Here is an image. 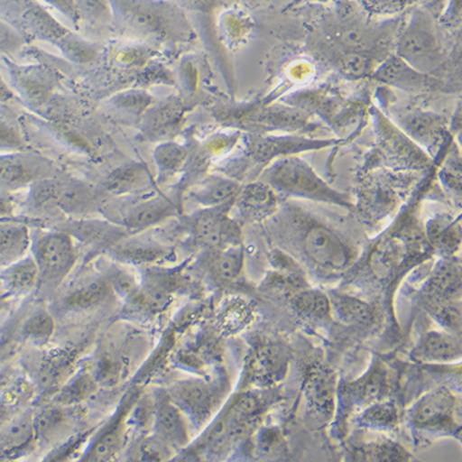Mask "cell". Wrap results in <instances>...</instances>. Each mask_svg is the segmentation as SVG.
Segmentation results:
<instances>
[{
    "label": "cell",
    "instance_id": "obj_41",
    "mask_svg": "<svg viewBox=\"0 0 462 462\" xmlns=\"http://www.w3.org/2000/svg\"><path fill=\"white\" fill-rule=\"evenodd\" d=\"M430 238L438 248L454 251L457 243H460V225L455 228L453 222L434 221L430 226Z\"/></svg>",
    "mask_w": 462,
    "mask_h": 462
},
{
    "label": "cell",
    "instance_id": "obj_48",
    "mask_svg": "<svg viewBox=\"0 0 462 462\" xmlns=\"http://www.w3.org/2000/svg\"><path fill=\"white\" fill-rule=\"evenodd\" d=\"M79 16L87 15V18L93 20L103 19L107 15L106 0H73Z\"/></svg>",
    "mask_w": 462,
    "mask_h": 462
},
{
    "label": "cell",
    "instance_id": "obj_53",
    "mask_svg": "<svg viewBox=\"0 0 462 462\" xmlns=\"http://www.w3.org/2000/svg\"><path fill=\"white\" fill-rule=\"evenodd\" d=\"M10 96H12V94H10L8 88H6L5 83L2 82V79H0V103L9 99Z\"/></svg>",
    "mask_w": 462,
    "mask_h": 462
},
{
    "label": "cell",
    "instance_id": "obj_5",
    "mask_svg": "<svg viewBox=\"0 0 462 462\" xmlns=\"http://www.w3.org/2000/svg\"><path fill=\"white\" fill-rule=\"evenodd\" d=\"M30 201L40 210L57 208L67 214L82 215L96 208L97 194L89 185L80 181L45 178L32 184Z\"/></svg>",
    "mask_w": 462,
    "mask_h": 462
},
{
    "label": "cell",
    "instance_id": "obj_6",
    "mask_svg": "<svg viewBox=\"0 0 462 462\" xmlns=\"http://www.w3.org/2000/svg\"><path fill=\"white\" fill-rule=\"evenodd\" d=\"M303 252L310 262L326 273L342 272L352 261V253L333 229L320 222L306 224L302 232Z\"/></svg>",
    "mask_w": 462,
    "mask_h": 462
},
{
    "label": "cell",
    "instance_id": "obj_38",
    "mask_svg": "<svg viewBox=\"0 0 462 462\" xmlns=\"http://www.w3.org/2000/svg\"><path fill=\"white\" fill-rule=\"evenodd\" d=\"M96 391L97 381L89 374H80L79 377L70 381L60 391L56 401L57 403L63 404V406H69V404L79 403L80 401L88 399Z\"/></svg>",
    "mask_w": 462,
    "mask_h": 462
},
{
    "label": "cell",
    "instance_id": "obj_50",
    "mask_svg": "<svg viewBox=\"0 0 462 462\" xmlns=\"http://www.w3.org/2000/svg\"><path fill=\"white\" fill-rule=\"evenodd\" d=\"M23 148L18 134L8 125L0 123V153L20 151Z\"/></svg>",
    "mask_w": 462,
    "mask_h": 462
},
{
    "label": "cell",
    "instance_id": "obj_10",
    "mask_svg": "<svg viewBox=\"0 0 462 462\" xmlns=\"http://www.w3.org/2000/svg\"><path fill=\"white\" fill-rule=\"evenodd\" d=\"M373 79L381 83L389 84L391 87L413 93L438 90L444 86V82L440 79L414 69L396 55L381 62L374 72Z\"/></svg>",
    "mask_w": 462,
    "mask_h": 462
},
{
    "label": "cell",
    "instance_id": "obj_13",
    "mask_svg": "<svg viewBox=\"0 0 462 462\" xmlns=\"http://www.w3.org/2000/svg\"><path fill=\"white\" fill-rule=\"evenodd\" d=\"M335 141L311 140L303 137H259L253 136L249 141V153L255 161L268 167L278 158L293 156L310 150H319L330 146Z\"/></svg>",
    "mask_w": 462,
    "mask_h": 462
},
{
    "label": "cell",
    "instance_id": "obj_35",
    "mask_svg": "<svg viewBox=\"0 0 462 462\" xmlns=\"http://www.w3.org/2000/svg\"><path fill=\"white\" fill-rule=\"evenodd\" d=\"M354 458L359 461H407L410 454L399 444L390 440L374 441L357 447Z\"/></svg>",
    "mask_w": 462,
    "mask_h": 462
},
{
    "label": "cell",
    "instance_id": "obj_19",
    "mask_svg": "<svg viewBox=\"0 0 462 462\" xmlns=\"http://www.w3.org/2000/svg\"><path fill=\"white\" fill-rule=\"evenodd\" d=\"M288 356L275 344H265L256 349L251 363V377L255 383L272 384L284 377L288 370Z\"/></svg>",
    "mask_w": 462,
    "mask_h": 462
},
{
    "label": "cell",
    "instance_id": "obj_29",
    "mask_svg": "<svg viewBox=\"0 0 462 462\" xmlns=\"http://www.w3.org/2000/svg\"><path fill=\"white\" fill-rule=\"evenodd\" d=\"M32 245L29 229L23 225L0 224V259L10 263L25 256Z\"/></svg>",
    "mask_w": 462,
    "mask_h": 462
},
{
    "label": "cell",
    "instance_id": "obj_16",
    "mask_svg": "<svg viewBox=\"0 0 462 462\" xmlns=\"http://www.w3.org/2000/svg\"><path fill=\"white\" fill-rule=\"evenodd\" d=\"M173 402L194 420H204L210 416L216 403L214 387L200 381H190L173 387L170 394Z\"/></svg>",
    "mask_w": 462,
    "mask_h": 462
},
{
    "label": "cell",
    "instance_id": "obj_17",
    "mask_svg": "<svg viewBox=\"0 0 462 462\" xmlns=\"http://www.w3.org/2000/svg\"><path fill=\"white\" fill-rule=\"evenodd\" d=\"M0 282L6 295L22 298L39 286L40 273L32 255H25L10 263L0 274Z\"/></svg>",
    "mask_w": 462,
    "mask_h": 462
},
{
    "label": "cell",
    "instance_id": "obj_47",
    "mask_svg": "<svg viewBox=\"0 0 462 462\" xmlns=\"http://www.w3.org/2000/svg\"><path fill=\"white\" fill-rule=\"evenodd\" d=\"M162 253L158 247L151 245H127L120 251V256L131 262H152L160 258Z\"/></svg>",
    "mask_w": 462,
    "mask_h": 462
},
{
    "label": "cell",
    "instance_id": "obj_25",
    "mask_svg": "<svg viewBox=\"0 0 462 462\" xmlns=\"http://www.w3.org/2000/svg\"><path fill=\"white\" fill-rule=\"evenodd\" d=\"M407 256V245L402 238L387 239L377 245L370 256V268L379 279H389L399 271Z\"/></svg>",
    "mask_w": 462,
    "mask_h": 462
},
{
    "label": "cell",
    "instance_id": "obj_49",
    "mask_svg": "<svg viewBox=\"0 0 462 462\" xmlns=\"http://www.w3.org/2000/svg\"><path fill=\"white\" fill-rule=\"evenodd\" d=\"M22 35L8 23L0 20V52H13L23 46Z\"/></svg>",
    "mask_w": 462,
    "mask_h": 462
},
{
    "label": "cell",
    "instance_id": "obj_14",
    "mask_svg": "<svg viewBox=\"0 0 462 462\" xmlns=\"http://www.w3.org/2000/svg\"><path fill=\"white\" fill-rule=\"evenodd\" d=\"M154 437L163 441L171 450L184 448L189 443L183 411L167 393L157 396L154 403Z\"/></svg>",
    "mask_w": 462,
    "mask_h": 462
},
{
    "label": "cell",
    "instance_id": "obj_22",
    "mask_svg": "<svg viewBox=\"0 0 462 462\" xmlns=\"http://www.w3.org/2000/svg\"><path fill=\"white\" fill-rule=\"evenodd\" d=\"M335 374L327 369H316L306 383V396L313 410L322 416H330L336 403Z\"/></svg>",
    "mask_w": 462,
    "mask_h": 462
},
{
    "label": "cell",
    "instance_id": "obj_54",
    "mask_svg": "<svg viewBox=\"0 0 462 462\" xmlns=\"http://www.w3.org/2000/svg\"><path fill=\"white\" fill-rule=\"evenodd\" d=\"M312 2H316V3H328L329 0H312Z\"/></svg>",
    "mask_w": 462,
    "mask_h": 462
},
{
    "label": "cell",
    "instance_id": "obj_23",
    "mask_svg": "<svg viewBox=\"0 0 462 462\" xmlns=\"http://www.w3.org/2000/svg\"><path fill=\"white\" fill-rule=\"evenodd\" d=\"M241 187L237 181L222 177H210L192 191V199L207 208L226 207L238 197Z\"/></svg>",
    "mask_w": 462,
    "mask_h": 462
},
{
    "label": "cell",
    "instance_id": "obj_46",
    "mask_svg": "<svg viewBox=\"0 0 462 462\" xmlns=\"http://www.w3.org/2000/svg\"><path fill=\"white\" fill-rule=\"evenodd\" d=\"M258 447L266 455H275L284 447L282 435L276 428H265L259 431Z\"/></svg>",
    "mask_w": 462,
    "mask_h": 462
},
{
    "label": "cell",
    "instance_id": "obj_30",
    "mask_svg": "<svg viewBox=\"0 0 462 462\" xmlns=\"http://www.w3.org/2000/svg\"><path fill=\"white\" fill-rule=\"evenodd\" d=\"M386 384L384 371L376 366L356 383L348 384L346 394L357 404L375 403L383 397Z\"/></svg>",
    "mask_w": 462,
    "mask_h": 462
},
{
    "label": "cell",
    "instance_id": "obj_44",
    "mask_svg": "<svg viewBox=\"0 0 462 462\" xmlns=\"http://www.w3.org/2000/svg\"><path fill=\"white\" fill-rule=\"evenodd\" d=\"M364 9L369 14L393 16L401 14L413 5L414 0H362Z\"/></svg>",
    "mask_w": 462,
    "mask_h": 462
},
{
    "label": "cell",
    "instance_id": "obj_12",
    "mask_svg": "<svg viewBox=\"0 0 462 462\" xmlns=\"http://www.w3.org/2000/svg\"><path fill=\"white\" fill-rule=\"evenodd\" d=\"M226 207L208 208L194 222V235L201 245L224 249L239 245V228L229 220Z\"/></svg>",
    "mask_w": 462,
    "mask_h": 462
},
{
    "label": "cell",
    "instance_id": "obj_24",
    "mask_svg": "<svg viewBox=\"0 0 462 462\" xmlns=\"http://www.w3.org/2000/svg\"><path fill=\"white\" fill-rule=\"evenodd\" d=\"M113 295V285L106 279H93L77 286L64 299V307L72 311H88L103 305Z\"/></svg>",
    "mask_w": 462,
    "mask_h": 462
},
{
    "label": "cell",
    "instance_id": "obj_42",
    "mask_svg": "<svg viewBox=\"0 0 462 462\" xmlns=\"http://www.w3.org/2000/svg\"><path fill=\"white\" fill-rule=\"evenodd\" d=\"M69 367V362L66 354H56V356L50 357L40 371V380L43 386L51 387L59 383L63 379V375H66Z\"/></svg>",
    "mask_w": 462,
    "mask_h": 462
},
{
    "label": "cell",
    "instance_id": "obj_15",
    "mask_svg": "<svg viewBox=\"0 0 462 462\" xmlns=\"http://www.w3.org/2000/svg\"><path fill=\"white\" fill-rule=\"evenodd\" d=\"M400 124L403 133L430 154L437 153L447 134V121L437 114H408Z\"/></svg>",
    "mask_w": 462,
    "mask_h": 462
},
{
    "label": "cell",
    "instance_id": "obj_55",
    "mask_svg": "<svg viewBox=\"0 0 462 462\" xmlns=\"http://www.w3.org/2000/svg\"><path fill=\"white\" fill-rule=\"evenodd\" d=\"M3 306H5V301H0V310H2Z\"/></svg>",
    "mask_w": 462,
    "mask_h": 462
},
{
    "label": "cell",
    "instance_id": "obj_8",
    "mask_svg": "<svg viewBox=\"0 0 462 462\" xmlns=\"http://www.w3.org/2000/svg\"><path fill=\"white\" fill-rule=\"evenodd\" d=\"M458 403L447 389L435 390L421 397L410 413L411 423L420 430H453L457 423Z\"/></svg>",
    "mask_w": 462,
    "mask_h": 462
},
{
    "label": "cell",
    "instance_id": "obj_21",
    "mask_svg": "<svg viewBox=\"0 0 462 462\" xmlns=\"http://www.w3.org/2000/svg\"><path fill=\"white\" fill-rule=\"evenodd\" d=\"M330 52H326L329 56L330 63L336 67V69L343 76L352 79H365L373 77L374 72L379 66V59L373 53L354 52L333 46Z\"/></svg>",
    "mask_w": 462,
    "mask_h": 462
},
{
    "label": "cell",
    "instance_id": "obj_34",
    "mask_svg": "<svg viewBox=\"0 0 462 462\" xmlns=\"http://www.w3.org/2000/svg\"><path fill=\"white\" fill-rule=\"evenodd\" d=\"M33 435V418H20L9 424L0 433V457L15 454L32 441Z\"/></svg>",
    "mask_w": 462,
    "mask_h": 462
},
{
    "label": "cell",
    "instance_id": "obj_31",
    "mask_svg": "<svg viewBox=\"0 0 462 462\" xmlns=\"http://www.w3.org/2000/svg\"><path fill=\"white\" fill-rule=\"evenodd\" d=\"M460 268L453 262H443L435 269L428 282V292L431 298L440 302H448L455 292L460 291Z\"/></svg>",
    "mask_w": 462,
    "mask_h": 462
},
{
    "label": "cell",
    "instance_id": "obj_51",
    "mask_svg": "<svg viewBox=\"0 0 462 462\" xmlns=\"http://www.w3.org/2000/svg\"><path fill=\"white\" fill-rule=\"evenodd\" d=\"M414 2L420 3L421 10L434 20L441 19L448 5V0H414Z\"/></svg>",
    "mask_w": 462,
    "mask_h": 462
},
{
    "label": "cell",
    "instance_id": "obj_43",
    "mask_svg": "<svg viewBox=\"0 0 462 462\" xmlns=\"http://www.w3.org/2000/svg\"><path fill=\"white\" fill-rule=\"evenodd\" d=\"M171 453V448L158 439L157 437L147 438L138 444L134 451V460L162 461L167 460V455Z\"/></svg>",
    "mask_w": 462,
    "mask_h": 462
},
{
    "label": "cell",
    "instance_id": "obj_52",
    "mask_svg": "<svg viewBox=\"0 0 462 462\" xmlns=\"http://www.w3.org/2000/svg\"><path fill=\"white\" fill-rule=\"evenodd\" d=\"M47 2L62 10L64 14L69 15V18H79V13L74 8L73 0H47Z\"/></svg>",
    "mask_w": 462,
    "mask_h": 462
},
{
    "label": "cell",
    "instance_id": "obj_2",
    "mask_svg": "<svg viewBox=\"0 0 462 462\" xmlns=\"http://www.w3.org/2000/svg\"><path fill=\"white\" fill-rule=\"evenodd\" d=\"M396 56L421 73L439 79L447 53L435 28V20L424 10H414L396 42Z\"/></svg>",
    "mask_w": 462,
    "mask_h": 462
},
{
    "label": "cell",
    "instance_id": "obj_9",
    "mask_svg": "<svg viewBox=\"0 0 462 462\" xmlns=\"http://www.w3.org/2000/svg\"><path fill=\"white\" fill-rule=\"evenodd\" d=\"M50 171L47 161L36 154L19 151L0 153V189L19 190L42 180Z\"/></svg>",
    "mask_w": 462,
    "mask_h": 462
},
{
    "label": "cell",
    "instance_id": "obj_45",
    "mask_svg": "<svg viewBox=\"0 0 462 462\" xmlns=\"http://www.w3.org/2000/svg\"><path fill=\"white\" fill-rule=\"evenodd\" d=\"M179 111L177 106H174V104H171L170 106L162 107L161 110H158V113L154 115V119L151 120V130L154 131V133L163 134H167V131L170 128H173L179 120Z\"/></svg>",
    "mask_w": 462,
    "mask_h": 462
},
{
    "label": "cell",
    "instance_id": "obj_4",
    "mask_svg": "<svg viewBox=\"0 0 462 462\" xmlns=\"http://www.w3.org/2000/svg\"><path fill=\"white\" fill-rule=\"evenodd\" d=\"M32 256L39 266L40 286L56 290L77 262L72 237L66 232H50L32 243Z\"/></svg>",
    "mask_w": 462,
    "mask_h": 462
},
{
    "label": "cell",
    "instance_id": "obj_36",
    "mask_svg": "<svg viewBox=\"0 0 462 462\" xmlns=\"http://www.w3.org/2000/svg\"><path fill=\"white\" fill-rule=\"evenodd\" d=\"M243 265H245V253L241 245H235L218 249L217 255L212 263V269L218 279L232 282L241 275Z\"/></svg>",
    "mask_w": 462,
    "mask_h": 462
},
{
    "label": "cell",
    "instance_id": "obj_39",
    "mask_svg": "<svg viewBox=\"0 0 462 462\" xmlns=\"http://www.w3.org/2000/svg\"><path fill=\"white\" fill-rule=\"evenodd\" d=\"M399 413L393 403L377 402L369 404L360 421L374 430H389L396 426Z\"/></svg>",
    "mask_w": 462,
    "mask_h": 462
},
{
    "label": "cell",
    "instance_id": "obj_20",
    "mask_svg": "<svg viewBox=\"0 0 462 462\" xmlns=\"http://www.w3.org/2000/svg\"><path fill=\"white\" fill-rule=\"evenodd\" d=\"M130 406H123L116 417L107 424L106 430L97 435L96 441L90 445L89 451L84 460L106 461L110 460L123 448L125 433H126V417Z\"/></svg>",
    "mask_w": 462,
    "mask_h": 462
},
{
    "label": "cell",
    "instance_id": "obj_27",
    "mask_svg": "<svg viewBox=\"0 0 462 462\" xmlns=\"http://www.w3.org/2000/svg\"><path fill=\"white\" fill-rule=\"evenodd\" d=\"M329 299L332 313L346 325L369 326L375 319L373 307L363 300L340 292L330 293Z\"/></svg>",
    "mask_w": 462,
    "mask_h": 462
},
{
    "label": "cell",
    "instance_id": "obj_18",
    "mask_svg": "<svg viewBox=\"0 0 462 462\" xmlns=\"http://www.w3.org/2000/svg\"><path fill=\"white\" fill-rule=\"evenodd\" d=\"M414 359L426 363L454 362L461 357V342L457 336L445 332H428L414 348Z\"/></svg>",
    "mask_w": 462,
    "mask_h": 462
},
{
    "label": "cell",
    "instance_id": "obj_1",
    "mask_svg": "<svg viewBox=\"0 0 462 462\" xmlns=\"http://www.w3.org/2000/svg\"><path fill=\"white\" fill-rule=\"evenodd\" d=\"M263 183L268 184L275 192L307 200L325 202L337 207H353L346 195L327 184L315 170L296 156L278 158L265 168Z\"/></svg>",
    "mask_w": 462,
    "mask_h": 462
},
{
    "label": "cell",
    "instance_id": "obj_11",
    "mask_svg": "<svg viewBox=\"0 0 462 462\" xmlns=\"http://www.w3.org/2000/svg\"><path fill=\"white\" fill-rule=\"evenodd\" d=\"M379 143L381 151L394 164L408 168L426 167L430 157L403 131L379 116Z\"/></svg>",
    "mask_w": 462,
    "mask_h": 462
},
{
    "label": "cell",
    "instance_id": "obj_32",
    "mask_svg": "<svg viewBox=\"0 0 462 462\" xmlns=\"http://www.w3.org/2000/svg\"><path fill=\"white\" fill-rule=\"evenodd\" d=\"M293 307L300 316L315 322L329 319L333 315L329 295L319 290L309 289L299 292L293 299Z\"/></svg>",
    "mask_w": 462,
    "mask_h": 462
},
{
    "label": "cell",
    "instance_id": "obj_3",
    "mask_svg": "<svg viewBox=\"0 0 462 462\" xmlns=\"http://www.w3.org/2000/svg\"><path fill=\"white\" fill-rule=\"evenodd\" d=\"M120 22L140 35L167 40L183 35L184 19L173 6L150 0H109Z\"/></svg>",
    "mask_w": 462,
    "mask_h": 462
},
{
    "label": "cell",
    "instance_id": "obj_7",
    "mask_svg": "<svg viewBox=\"0 0 462 462\" xmlns=\"http://www.w3.org/2000/svg\"><path fill=\"white\" fill-rule=\"evenodd\" d=\"M329 39L333 46L339 49L377 56L386 49L384 45L390 42V33L363 20L344 16L330 28Z\"/></svg>",
    "mask_w": 462,
    "mask_h": 462
},
{
    "label": "cell",
    "instance_id": "obj_37",
    "mask_svg": "<svg viewBox=\"0 0 462 462\" xmlns=\"http://www.w3.org/2000/svg\"><path fill=\"white\" fill-rule=\"evenodd\" d=\"M23 338L36 346H43L52 338L55 333V320L46 310H39L23 323L22 330Z\"/></svg>",
    "mask_w": 462,
    "mask_h": 462
},
{
    "label": "cell",
    "instance_id": "obj_33",
    "mask_svg": "<svg viewBox=\"0 0 462 462\" xmlns=\"http://www.w3.org/2000/svg\"><path fill=\"white\" fill-rule=\"evenodd\" d=\"M148 171L143 165L133 164L121 170L114 171L109 178L106 179V190L114 195H124L128 192L140 190L146 187L148 183Z\"/></svg>",
    "mask_w": 462,
    "mask_h": 462
},
{
    "label": "cell",
    "instance_id": "obj_26",
    "mask_svg": "<svg viewBox=\"0 0 462 462\" xmlns=\"http://www.w3.org/2000/svg\"><path fill=\"white\" fill-rule=\"evenodd\" d=\"M173 214V205L167 199L153 198L134 205L125 216L124 225L131 229H143L160 224Z\"/></svg>",
    "mask_w": 462,
    "mask_h": 462
},
{
    "label": "cell",
    "instance_id": "obj_28",
    "mask_svg": "<svg viewBox=\"0 0 462 462\" xmlns=\"http://www.w3.org/2000/svg\"><path fill=\"white\" fill-rule=\"evenodd\" d=\"M241 194L242 208L252 218H265L278 208V197L268 184L255 183L245 188Z\"/></svg>",
    "mask_w": 462,
    "mask_h": 462
},
{
    "label": "cell",
    "instance_id": "obj_40",
    "mask_svg": "<svg viewBox=\"0 0 462 462\" xmlns=\"http://www.w3.org/2000/svg\"><path fill=\"white\" fill-rule=\"evenodd\" d=\"M67 417L59 408H50L33 418L35 435L45 440L53 439L66 430Z\"/></svg>",
    "mask_w": 462,
    "mask_h": 462
}]
</instances>
